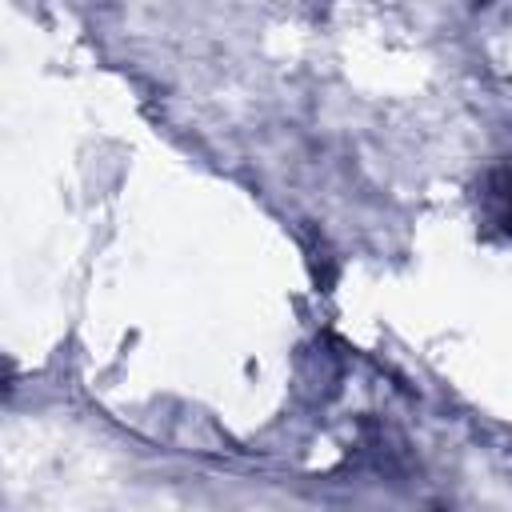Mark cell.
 Here are the masks:
<instances>
[{"instance_id": "cell-1", "label": "cell", "mask_w": 512, "mask_h": 512, "mask_svg": "<svg viewBox=\"0 0 512 512\" xmlns=\"http://www.w3.org/2000/svg\"><path fill=\"white\" fill-rule=\"evenodd\" d=\"M480 200H484L488 220H492L500 232L512 236V168H492V172L484 176Z\"/></svg>"}]
</instances>
